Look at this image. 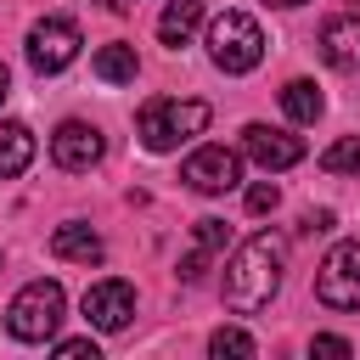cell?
<instances>
[{"label": "cell", "instance_id": "obj_1", "mask_svg": "<svg viewBox=\"0 0 360 360\" xmlns=\"http://www.w3.org/2000/svg\"><path fill=\"white\" fill-rule=\"evenodd\" d=\"M281 264H287V242L276 231L248 236L231 253V264H225V304L236 315H259L276 298V287H281Z\"/></svg>", "mask_w": 360, "mask_h": 360}, {"label": "cell", "instance_id": "obj_2", "mask_svg": "<svg viewBox=\"0 0 360 360\" xmlns=\"http://www.w3.org/2000/svg\"><path fill=\"white\" fill-rule=\"evenodd\" d=\"M208 118H214V107L197 101V96H191V101H180V96H152V101L141 107L135 129H141V146H146V152H174L180 141L202 135Z\"/></svg>", "mask_w": 360, "mask_h": 360}, {"label": "cell", "instance_id": "obj_3", "mask_svg": "<svg viewBox=\"0 0 360 360\" xmlns=\"http://www.w3.org/2000/svg\"><path fill=\"white\" fill-rule=\"evenodd\" d=\"M208 56H214V68H225V73H253V68L264 62V34H259V22H253L248 11H219V17L208 22Z\"/></svg>", "mask_w": 360, "mask_h": 360}, {"label": "cell", "instance_id": "obj_4", "mask_svg": "<svg viewBox=\"0 0 360 360\" xmlns=\"http://www.w3.org/2000/svg\"><path fill=\"white\" fill-rule=\"evenodd\" d=\"M62 309H68L62 281H28V287L11 298L6 326H11V338H22V343H45V338L62 326Z\"/></svg>", "mask_w": 360, "mask_h": 360}, {"label": "cell", "instance_id": "obj_5", "mask_svg": "<svg viewBox=\"0 0 360 360\" xmlns=\"http://www.w3.org/2000/svg\"><path fill=\"white\" fill-rule=\"evenodd\" d=\"M315 298L326 309H360V242H338L315 270Z\"/></svg>", "mask_w": 360, "mask_h": 360}, {"label": "cell", "instance_id": "obj_6", "mask_svg": "<svg viewBox=\"0 0 360 360\" xmlns=\"http://www.w3.org/2000/svg\"><path fill=\"white\" fill-rule=\"evenodd\" d=\"M79 56V22L73 17H45L28 28V68L34 73H62Z\"/></svg>", "mask_w": 360, "mask_h": 360}, {"label": "cell", "instance_id": "obj_7", "mask_svg": "<svg viewBox=\"0 0 360 360\" xmlns=\"http://www.w3.org/2000/svg\"><path fill=\"white\" fill-rule=\"evenodd\" d=\"M180 180H186L191 191H202V197H225V191H236V180H242V158H236L231 146H197V152L180 163Z\"/></svg>", "mask_w": 360, "mask_h": 360}, {"label": "cell", "instance_id": "obj_8", "mask_svg": "<svg viewBox=\"0 0 360 360\" xmlns=\"http://www.w3.org/2000/svg\"><path fill=\"white\" fill-rule=\"evenodd\" d=\"M101 129L96 124H84V118H68V124H56V135H51V158H56V169H68V174H84V169H96L101 163Z\"/></svg>", "mask_w": 360, "mask_h": 360}, {"label": "cell", "instance_id": "obj_9", "mask_svg": "<svg viewBox=\"0 0 360 360\" xmlns=\"http://www.w3.org/2000/svg\"><path fill=\"white\" fill-rule=\"evenodd\" d=\"M129 315H135V287H129V281L107 276V281H96V287L84 292V321H90L96 332H124Z\"/></svg>", "mask_w": 360, "mask_h": 360}, {"label": "cell", "instance_id": "obj_10", "mask_svg": "<svg viewBox=\"0 0 360 360\" xmlns=\"http://www.w3.org/2000/svg\"><path fill=\"white\" fill-rule=\"evenodd\" d=\"M242 146H248V158L259 169H292L304 158V141L287 135V129H270V124H248L242 129Z\"/></svg>", "mask_w": 360, "mask_h": 360}, {"label": "cell", "instance_id": "obj_11", "mask_svg": "<svg viewBox=\"0 0 360 360\" xmlns=\"http://www.w3.org/2000/svg\"><path fill=\"white\" fill-rule=\"evenodd\" d=\"M321 56H326L332 68L354 73V68H360V17H332V22H321Z\"/></svg>", "mask_w": 360, "mask_h": 360}, {"label": "cell", "instance_id": "obj_12", "mask_svg": "<svg viewBox=\"0 0 360 360\" xmlns=\"http://www.w3.org/2000/svg\"><path fill=\"white\" fill-rule=\"evenodd\" d=\"M51 253L56 259H73V264H101V236L90 231V225H56V236H51Z\"/></svg>", "mask_w": 360, "mask_h": 360}, {"label": "cell", "instance_id": "obj_13", "mask_svg": "<svg viewBox=\"0 0 360 360\" xmlns=\"http://www.w3.org/2000/svg\"><path fill=\"white\" fill-rule=\"evenodd\" d=\"M197 22H202V0H169V6H163V17H158V39L180 51V45L191 39V28H197Z\"/></svg>", "mask_w": 360, "mask_h": 360}, {"label": "cell", "instance_id": "obj_14", "mask_svg": "<svg viewBox=\"0 0 360 360\" xmlns=\"http://www.w3.org/2000/svg\"><path fill=\"white\" fill-rule=\"evenodd\" d=\"M34 163V129L28 124H0V180L22 174Z\"/></svg>", "mask_w": 360, "mask_h": 360}, {"label": "cell", "instance_id": "obj_15", "mask_svg": "<svg viewBox=\"0 0 360 360\" xmlns=\"http://www.w3.org/2000/svg\"><path fill=\"white\" fill-rule=\"evenodd\" d=\"M135 45H124V39H112V45H101L96 51V79H107V84H129L135 79Z\"/></svg>", "mask_w": 360, "mask_h": 360}, {"label": "cell", "instance_id": "obj_16", "mask_svg": "<svg viewBox=\"0 0 360 360\" xmlns=\"http://www.w3.org/2000/svg\"><path fill=\"white\" fill-rule=\"evenodd\" d=\"M281 107H287V118H292V124H315L326 101H321V90H315L309 79H292V84L281 90Z\"/></svg>", "mask_w": 360, "mask_h": 360}, {"label": "cell", "instance_id": "obj_17", "mask_svg": "<svg viewBox=\"0 0 360 360\" xmlns=\"http://www.w3.org/2000/svg\"><path fill=\"white\" fill-rule=\"evenodd\" d=\"M321 169L326 174H360V135H343L321 152Z\"/></svg>", "mask_w": 360, "mask_h": 360}, {"label": "cell", "instance_id": "obj_18", "mask_svg": "<svg viewBox=\"0 0 360 360\" xmlns=\"http://www.w3.org/2000/svg\"><path fill=\"white\" fill-rule=\"evenodd\" d=\"M208 354H219V360H225V354H242V360H248V354H259V343H253L242 326H219V332L208 338Z\"/></svg>", "mask_w": 360, "mask_h": 360}, {"label": "cell", "instance_id": "obj_19", "mask_svg": "<svg viewBox=\"0 0 360 360\" xmlns=\"http://www.w3.org/2000/svg\"><path fill=\"white\" fill-rule=\"evenodd\" d=\"M225 242H231V225H225V219H197V248L219 253Z\"/></svg>", "mask_w": 360, "mask_h": 360}, {"label": "cell", "instance_id": "obj_20", "mask_svg": "<svg viewBox=\"0 0 360 360\" xmlns=\"http://www.w3.org/2000/svg\"><path fill=\"white\" fill-rule=\"evenodd\" d=\"M281 202V191L270 186V180H259V186H248V214H270Z\"/></svg>", "mask_w": 360, "mask_h": 360}, {"label": "cell", "instance_id": "obj_21", "mask_svg": "<svg viewBox=\"0 0 360 360\" xmlns=\"http://www.w3.org/2000/svg\"><path fill=\"white\" fill-rule=\"evenodd\" d=\"M298 231H304V236H321V231H332V208H309Z\"/></svg>", "mask_w": 360, "mask_h": 360}, {"label": "cell", "instance_id": "obj_22", "mask_svg": "<svg viewBox=\"0 0 360 360\" xmlns=\"http://www.w3.org/2000/svg\"><path fill=\"white\" fill-rule=\"evenodd\" d=\"M56 354H68V360L90 354V360H96V343H90V338H62V343H56Z\"/></svg>", "mask_w": 360, "mask_h": 360}, {"label": "cell", "instance_id": "obj_23", "mask_svg": "<svg viewBox=\"0 0 360 360\" xmlns=\"http://www.w3.org/2000/svg\"><path fill=\"white\" fill-rule=\"evenodd\" d=\"M309 354H354V343H349V338H315Z\"/></svg>", "mask_w": 360, "mask_h": 360}, {"label": "cell", "instance_id": "obj_24", "mask_svg": "<svg viewBox=\"0 0 360 360\" xmlns=\"http://www.w3.org/2000/svg\"><path fill=\"white\" fill-rule=\"evenodd\" d=\"M11 96V73H6V62H0V101Z\"/></svg>", "mask_w": 360, "mask_h": 360}, {"label": "cell", "instance_id": "obj_25", "mask_svg": "<svg viewBox=\"0 0 360 360\" xmlns=\"http://www.w3.org/2000/svg\"><path fill=\"white\" fill-rule=\"evenodd\" d=\"M270 6H304V0H270Z\"/></svg>", "mask_w": 360, "mask_h": 360}]
</instances>
